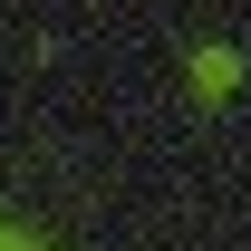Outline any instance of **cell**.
I'll return each mask as SVG.
<instances>
[{
  "label": "cell",
  "mask_w": 251,
  "mask_h": 251,
  "mask_svg": "<svg viewBox=\"0 0 251 251\" xmlns=\"http://www.w3.org/2000/svg\"><path fill=\"white\" fill-rule=\"evenodd\" d=\"M0 251H10V242H0Z\"/></svg>",
  "instance_id": "1"
}]
</instances>
